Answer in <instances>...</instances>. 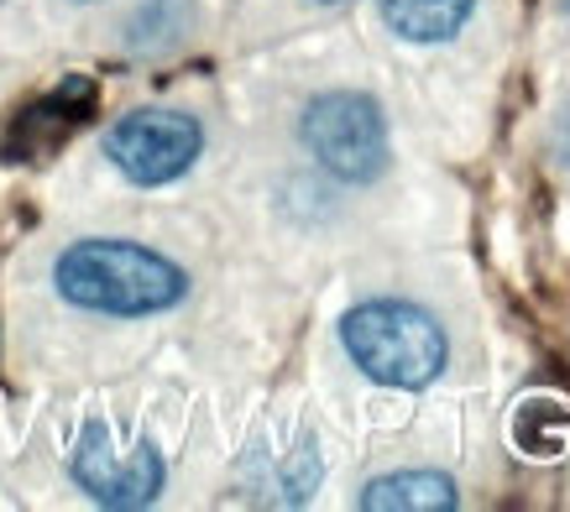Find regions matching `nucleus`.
Segmentation results:
<instances>
[{
	"mask_svg": "<svg viewBox=\"0 0 570 512\" xmlns=\"http://www.w3.org/2000/svg\"><path fill=\"white\" fill-rule=\"evenodd\" d=\"M52 288L58 298L85 314L105 319H153L189 298V273L174 256L153 252L141 240L89 236L73 240L52 262Z\"/></svg>",
	"mask_w": 570,
	"mask_h": 512,
	"instance_id": "nucleus-1",
	"label": "nucleus"
},
{
	"mask_svg": "<svg viewBox=\"0 0 570 512\" xmlns=\"http://www.w3.org/2000/svg\"><path fill=\"white\" fill-rule=\"evenodd\" d=\"M341 345L362 366V376L397 387V393H424L430 382H440L450 361L445 325L409 298H366V304L346 308Z\"/></svg>",
	"mask_w": 570,
	"mask_h": 512,
	"instance_id": "nucleus-2",
	"label": "nucleus"
},
{
	"mask_svg": "<svg viewBox=\"0 0 570 512\" xmlns=\"http://www.w3.org/2000/svg\"><path fill=\"white\" fill-rule=\"evenodd\" d=\"M298 141L335 184H377L387 163H393V141H387V116L382 105L362 89H325L304 105L298 116Z\"/></svg>",
	"mask_w": 570,
	"mask_h": 512,
	"instance_id": "nucleus-3",
	"label": "nucleus"
},
{
	"mask_svg": "<svg viewBox=\"0 0 570 512\" xmlns=\"http://www.w3.org/2000/svg\"><path fill=\"white\" fill-rule=\"evenodd\" d=\"M205 152V126L189 110H168V105H141L126 110L110 131H105V157L137 188L178 184L184 173Z\"/></svg>",
	"mask_w": 570,
	"mask_h": 512,
	"instance_id": "nucleus-4",
	"label": "nucleus"
},
{
	"mask_svg": "<svg viewBox=\"0 0 570 512\" xmlns=\"http://www.w3.org/2000/svg\"><path fill=\"white\" fill-rule=\"evenodd\" d=\"M69 476L73 486L100 502V508H116V512H137V508H153L163 481H168V465L157 455L153 440L131 444V450H116L110 429L105 424H89L79 434V450L69 461Z\"/></svg>",
	"mask_w": 570,
	"mask_h": 512,
	"instance_id": "nucleus-5",
	"label": "nucleus"
},
{
	"mask_svg": "<svg viewBox=\"0 0 570 512\" xmlns=\"http://www.w3.org/2000/svg\"><path fill=\"white\" fill-rule=\"evenodd\" d=\"M89 116H95V85L89 79H63L52 95H42L17 116L11 137H6V157L11 163H37V157L58 152Z\"/></svg>",
	"mask_w": 570,
	"mask_h": 512,
	"instance_id": "nucleus-6",
	"label": "nucleus"
},
{
	"mask_svg": "<svg viewBox=\"0 0 570 512\" xmlns=\"http://www.w3.org/2000/svg\"><path fill=\"white\" fill-rule=\"evenodd\" d=\"M455 502V481L440 471H393L366 481V492L356 496L362 512H450Z\"/></svg>",
	"mask_w": 570,
	"mask_h": 512,
	"instance_id": "nucleus-7",
	"label": "nucleus"
},
{
	"mask_svg": "<svg viewBox=\"0 0 570 512\" xmlns=\"http://www.w3.org/2000/svg\"><path fill=\"white\" fill-rule=\"evenodd\" d=\"M476 11V0H382V21L403 42H450Z\"/></svg>",
	"mask_w": 570,
	"mask_h": 512,
	"instance_id": "nucleus-8",
	"label": "nucleus"
},
{
	"mask_svg": "<svg viewBox=\"0 0 570 512\" xmlns=\"http://www.w3.org/2000/svg\"><path fill=\"white\" fill-rule=\"evenodd\" d=\"M550 141H554V152H560V163H570V105H560V116H554Z\"/></svg>",
	"mask_w": 570,
	"mask_h": 512,
	"instance_id": "nucleus-9",
	"label": "nucleus"
},
{
	"mask_svg": "<svg viewBox=\"0 0 570 512\" xmlns=\"http://www.w3.org/2000/svg\"><path fill=\"white\" fill-rule=\"evenodd\" d=\"M560 11H566V17H570V0H560Z\"/></svg>",
	"mask_w": 570,
	"mask_h": 512,
	"instance_id": "nucleus-10",
	"label": "nucleus"
},
{
	"mask_svg": "<svg viewBox=\"0 0 570 512\" xmlns=\"http://www.w3.org/2000/svg\"><path fill=\"white\" fill-rule=\"evenodd\" d=\"M320 6H341V0H320Z\"/></svg>",
	"mask_w": 570,
	"mask_h": 512,
	"instance_id": "nucleus-11",
	"label": "nucleus"
},
{
	"mask_svg": "<svg viewBox=\"0 0 570 512\" xmlns=\"http://www.w3.org/2000/svg\"><path fill=\"white\" fill-rule=\"evenodd\" d=\"M79 6H89V0H79Z\"/></svg>",
	"mask_w": 570,
	"mask_h": 512,
	"instance_id": "nucleus-12",
	"label": "nucleus"
}]
</instances>
